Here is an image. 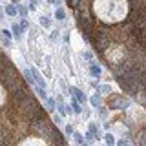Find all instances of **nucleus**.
<instances>
[{
  "label": "nucleus",
  "mask_w": 146,
  "mask_h": 146,
  "mask_svg": "<svg viewBox=\"0 0 146 146\" xmlns=\"http://www.w3.org/2000/svg\"><path fill=\"white\" fill-rule=\"evenodd\" d=\"M55 17H57L58 20H64V18H66V13H64V9H57V11H55Z\"/></svg>",
  "instance_id": "nucleus-3"
},
{
  "label": "nucleus",
  "mask_w": 146,
  "mask_h": 146,
  "mask_svg": "<svg viewBox=\"0 0 146 146\" xmlns=\"http://www.w3.org/2000/svg\"><path fill=\"white\" fill-rule=\"evenodd\" d=\"M91 75H93V77H99L100 75V70H99L97 66H91Z\"/></svg>",
  "instance_id": "nucleus-6"
},
{
  "label": "nucleus",
  "mask_w": 146,
  "mask_h": 146,
  "mask_svg": "<svg viewBox=\"0 0 146 146\" xmlns=\"http://www.w3.org/2000/svg\"><path fill=\"white\" fill-rule=\"evenodd\" d=\"M71 106H73V110H75V111H77V113H79V111H80V106H79V104H77V100H75V99H73V102H71Z\"/></svg>",
  "instance_id": "nucleus-8"
},
{
  "label": "nucleus",
  "mask_w": 146,
  "mask_h": 146,
  "mask_svg": "<svg viewBox=\"0 0 146 146\" xmlns=\"http://www.w3.org/2000/svg\"><path fill=\"white\" fill-rule=\"evenodd\" d=\"M100 91H110V86H100Z\"/></svg>",
  "instance_id": "nucleus-15"
},
{
  "label": "nucleus",
  "mask_w": 146,
  "mask_h": 146,
  "mask_svg": "<svg viewBox=\"0 0 146 146\" xmlns=\"http://www.w3.org/2000/svg\"><path fill=\"white\" fill-rule=\"evenodd\" d=\"M6 13H7L9 17H15V15H17V7H15V6H7V7H6Z\"/></svg>",
  "instance_id": "nucleus-2"
},
{
  "label": "nucleus",
  "mask_w": 146,
  "mask_h": 146,
  "mask_svg": "<svg viewBox=\"0 0 146 146\" xmlns=\"http://www.w3.org/2000/svg\"><path fill=\"white\" fill-rule=\"evenodd\" d=\"M84 58H88V60H91V58H93V55H91L90 51H86V53H84Z\"/></svg>",
  "instance_id": "nucleus-12"
},
{
  "label": "nucleus",
  "mask_w": 146,
  "mask_h": 146,
  "mask_svg": "<svg viewBox=\"0 0 146 146\" xmlns=\"http://www.w3.org/2000/svg\"><path fill=\"white\" fill-rule=\"evenodd\" d=\"M13 33H15V36L18 38V36H20V33H22V26H13Z\"/></svg>",
  "instance_id": "nucleus-4"
},
{
  "label": "nucleus",
  "mask_w": 146,
  "mask_h": 146,
  "mask_svg": "<svg viewBox=\"0 0 146 146\" xmlns=\"http://www.w3.org/2000/svg\"><path fill=\"white\" fill-rule=\"evenodd\" d=\"M73 93H75L77 97H79V100H80V102H84V100H86V99H84V95H82V93H80V91L77 90V88H73Z\"/></svg>",
  "instance_id": "nucleus-5"
},
{
  "label": "nucleus",
  "mask_w": 146,
  "mask_h": 146,
  "mask_svg": "<svg viewBox=\"0 0 146 146\" xmlns=\"http://www.w3.org/2000/svg\"><path fill=\"white\" fill-rule=\"evenodd\" d=\"M111 106H113V108H126L128 102H126V99H122V97H113Z\"/></svg>",
  "instance_id": "nucleus-1"
},
{
  "label": "nucleus",
  "mask_w": 146,
  "mask_h": 146,
  "mask_svg": "<svg viewBox=\"0 0 146 146\" xmlns=\"http://www.w3.org/2000/svg\"><path fill=\"white\" fill-rule=\"evenodd\" d=\"M117 146H128V143H126V141H119Z\"/></svg>",
  "instance_id": "nucleus-14"
},
{
  "label": "nucleus",
  "mask_w": 146,
  "mask_h": 146,
  "mask_svg": "<svg viewBox=\"0 0 146 146\" xmlns=\"http://www.w3.org/2000/svg\"><path fill=\"white\" fill-rule=\"evenodd\" d=\"M53 106H55V102H53L51 99H48V108H49V110H53Z\"/></svg>",
  "instance_id": "nucleus-13"
},
{
  "label": "nucleus",
  "mask_w": 146,
  "mask_h": 146,
  "mask_svg": "<svg viewBox=\"0 0 146 146\" xmlns=\"http://www.w3.org/2000/svg\"><path fill=\"white\" fill-rule=\"evenodd\" d=\"M40 24H42L44 27H49V18H44L42 17V18H40Z\"/></svg>",
  "instance_id": "nucleus-7"
},
{
  "label": "nucleus",
  "mask_w": 146,
  "mask_h": 146,
  "mask_svg": "<svg viewBox=\"0 0 146 146\" xmlns=\"http://www.w3.org/2000/svg\"><path fill=\"white\" fill-rule=\"evenodd\" d=\"M106 141H108V144H113L115 141H113V137L111 135H106Z\"/></svg>",
  "instance_id": "nucleus-11"
},
{
  "label": "nucleus",
  "mask_w": 146,
  "mask_h": 146,
  "mask_svg": "<svg viewBox=\"0 0 146 146\" xmlns=\"http://www.w3.org/2000/svg\"><path fill=\"white\" fill-rule=\"evenodd\" d=\"M91 104H93V106H99V97H91Z\"/></svg>",
  "instance_id": "nucleus-9"
},
{
  "label": "nucleus",
  "mask_w": 146,
  "mask_h": 146,
  "mask_svg": "<svg viewBox=\"0 0 146 146\" xmlns=\"http://www.w3.org/2000/svg\"><path fill=\"white\" fill-rule=\"evenodd\" d=\"M11 2H18V0H11Z\"/></svg>",
  "instance_id": "nucleus-16"
},
{
  "label": "nucleus",
  "mask_w": 146,
  "mask_h": 146,
  "mask_svg": "<svg viewBox=\"0 0 146 146\" xmlns=\"http://www.w3.org/2000/svg\"><path fill=\"white\" fill-rule=\"evenodd\" d=\"M66 133H70V135H71V133H75V130H73V126H70V124L66 126Z\"/></svg>",
  "instance_id": "nucleus-10"
}]
</instances>
